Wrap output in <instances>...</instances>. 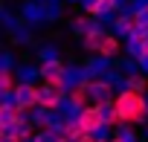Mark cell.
I'll use <instances>...</instances> for the list:
<instances>
[{"label": "cell", "instance_id": "10", "mask_svg": "<svg viewBox=\"0 0 148 142\" xmlns=\"http://www.w3.org/2000/svg\"><path fill=\"white\" fill-rule=\"evenodd\" d=\"M125 90L145 93V90H148V79H145V76H139V73H134V76H128V79H125Z\"/></svg>", "mask_w": 148, "mask_h": 142}, {"label": "cell", "instance_id": "12", "mask_svg": "<svg viewBox=\"0 0 148 142\" xmlns=\"http://www.w3.org/2000/svg\"><path fill=\"white\" fill-rule=\"evenodd\" d=\"M61 18V3H47V20Z\"/></svg>", "mask_w": 148, "mask_h": 142}, {"label": "cell", "instance_id": "7", "mask_svg": "<svg viewBox=\"0 0 148 142\" xmlns=\"http://www.w3.org/2000/svg\"><path fill=\"white\" fill-rule=\"evenodd\" d=\"M105 35H108V29L105 26H99V23H93V29L82 38V46H84V52H90V55H96L99 52V46H102V41H105Z\"/></svg>", "mask_w": 148, "mask_h": 142}, {"label": "cell", "instance_id": "1", "mask_svg": "<svg viewBox=\"0 0 148 142\" xmlns=\"http://www.w3.org/2000/svg\"><path fill=\"white\" fill-rule=\"evenodd\" d=\"M113 104H116L119 128H122V125L134 128V125H139V122L148 119V96H145V93H136V90H125V87H122V90L116 93Z\"/></svg>", "mask_w": 148, "mask_h": 142}, {"label": "cell", "instance_id": "16", "mask_svg": "<svg viewBox=\"0 0 148 142\" xmlns=\"http://www.w3.org/2000/svg\"><path fill=\"white\" fill-rule=\"evenodd\" d=\"M70 3H82V0H70Z\"/></svg>", "mask_w": 148, "mask_h": 142}, {"label": "cell", "instance_id": "2", "mask_svg": "<svg viewBox=\"0 0 148 142\" xmlns=\"http://www.w3.org/2000/svg\"><path fill=\"white\" fill-rule=\"evenodd\" d=\"M38 90H41V107H44V110L55 113L58 107L67 104V93H70L67 84H61V81H41Z\"/></svg>", "mask_w": 148, "mask_h": 142}, {"label": "cell", "instance_id": "4", "mask_svg": "<svg viewBox=\"0 0 148 142\" xmlns=\"http://www.w3.org/2000/svg\"><path fill=\"white\" fill-rule=\"evenodd\" d=\"M122 3L125 0H90V3H82V9L90 18H110L122 9Z\"/></svg>", "mask_w": 148, "mask_h": 142}, {"label": "cell", "instance_id": "8", "mask_svg": "<svg viewBox=\"0 0 148 142\" xmlns=\"http://www.w3.org/2000/svg\"><path fill=\"white\" fill-rule=\"evenodd\" d=\"M119 52H122V41H119V35H110V32H108L96 55L105 58V61H113V58H119Z\"/></svg>", "mask_w": 148, "mask_h": 142}, {"label": "cell", "instance_id": "11", "mask_svg": "<svg viewBox=\"0 0 148 142\" xmlns=\"http://www.w3.org/2000/svg\"><path fill=\"white\" fill-rule=\"evenodd\" d=\"M38 58H41V64H47V61H55V58H58V46H55V44H47V46H41V49H38Z\"/></svg>", "mask_w": 148, "mask_h": 142}, {"label": "cell", "instance_id": "13", "mask_svg": "<svg viewBox=\"0 0 148 142\" xmlns=\"http://www.w3.org/2000/svg\"><path fill=\"white\" fill-rule=\"evenodd\" d=\"M15 41H18V44H26V41H29V32H15Z\"/></svg>", "mask_w": 148, "mask_h": 142}, {"label": "cell", "instance_id": "6", "mask_svg": "<svg viewBox=\"0 0 148 142\" xmlns=\"http://www.w3.org/2000/svg\"><path fill=\"white\" fill-rule=\"evenodd\" d=\"M41 70V81H61V84H67V64L61 61V58H55V61H47V64H41L38 67Z\"/></svg>", "mask_w": 148, "mask_h": 142}, {"label": "cell", "instance_id": "9", "mask_svg": "<svg viewBox=\"0 0 148 142\" xmlns=\"http://www.w3.org/2000/svg\"><path fill=\"white\" fill-rule=\"evenodd\" d=\"M93 23H96V18H90V15L73 18V20H70V32H73V35H79V38H84V35L93 29Z\"/></svg>", "mask_w": 148, "mask_h": 142}, {"label": "cell", "instance_id": "15", "mask_svg": "<svg viewBox=\"0 0 148 142\" xmlns=\"http://www.w3.org/2000/svg\"><path fill=\"white\" fill-rule=\"evenodd\" d=\"M0 142H21L18 136H0Z\"/></svg>", "mask_w": 148, "mask_h": 142}, {"label": "cell", "instance_id": "18", "mask_svg": "<svg viewBox=\"0 0 148 142\" xmlns=\"http://www.w3.org/2000/svg\"><path fill=\"white\" fill-rule=\"evenodd\" d=\"M38 3H47V0H38Z\"/></svg>", "mask_w": 148, "mask_h": 142}, {"label": "cell", "instance_id": "5", "mask_svg": "<svg viewBox=\"0 0 148 142\" xmlns=\"http://www.w3.org/2000/svg\"><path fill=\"white\" fill-rule=\"evenodd\" d=\"M142 26V20H139V15L136 12H122V15H116V23H113V29H116V35L119 38H134V32Z\"/></svg>", "mask_w": 148, "mask_h": 142}, {"label": "cell", "instance_id": "17", "mask_svg": "<svg viewBox=\"0 0 148 142\" xmlns=\"http://www.w3.org/2000/svg\"><path fill=\"white\" fill-rule=\"evenodd\" d=\"M99 142H110V139H99Z\"/></svg>", "mask_w": 148, "mask_h": 142}, {"label": "cell", "instance_id": "14", "mask_svg": "<svg viewBox=\"0 0 148 142\" xmlns=\"http://www.w3.org/2000/svg\"><path fill=\"white\" fill-rule=\"evenodd\" d=\"M110 142H128V139H125V136H122V133H119V130H116V133H113V139H110Z\"/></svg>", "mask_w": 148, "mask_h": 142}, {"label": "cell", "instance_id": "3", "mask_svg": "<svg viewBox=\"0 0 148 142\" xmlns=\"http://www.w3.org/2000/svg\"><path fill=\"white\" fill-rule=\"evenodd\" d=\"M76 119L82 122V128H84L87 133H96V136L108 128V122H105V116H102L99 104H87L84 110H79V113H76Z\"/></svg>", "mask_w": 148, "mask_h": 142}]
</instances>
